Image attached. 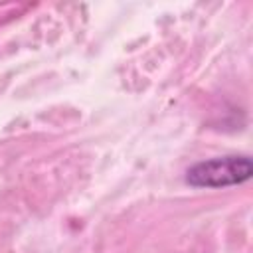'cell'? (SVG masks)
I'll list each match as a JSON object with an SVG mask.
<instances>
[{
    "instance_id": "cell-1",
    "label": "cell",
    "mask_w": 253,
    "mask_h": 253,
    "mask_svg": "<svg viewBox=\"0 0 253 253\" xmlns=\"http://www.w3.org/2000/svg\"><path fill=\"white\" fill-rule=\"evenodd\" d=\"M253 176V162L247 154H227L196 162L186 172V182L194 188L239 186Z\"/></svg>"
}]
</instances>
